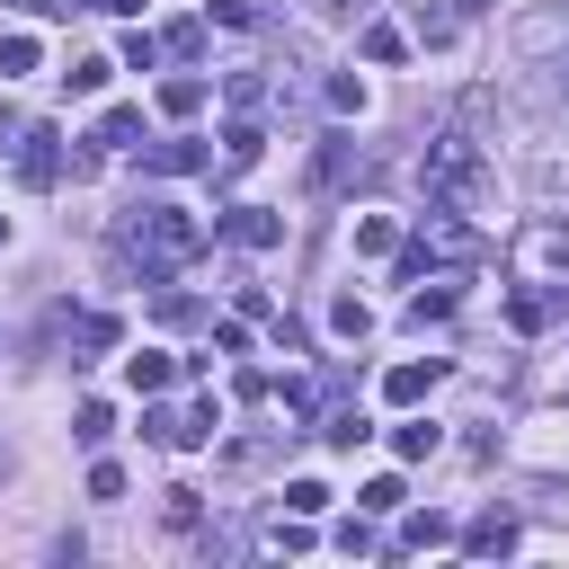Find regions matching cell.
<instances>
[{
  "label": "cell",
  "mask_w": 569,
  "mask_h": 569,
  "mask_svg": "<svg viewBox=\"0 0 569 569\" xmlns=\"http://www.w3.org/2000/svg\"><path fill=\"white\" fill-rule=\"evenodd\" d=\"M80 9H116V18H133V9H142V0H80Z\"/></svg>",
  "instance_id": "d590c367"
},
{
  "label": "cell",
  "mask_w": 569,
  "mask_h": 569,
  "mask_svg": "<svg viewBox=\"0 0 569 569\" xmlns=\"http://www.w3.org/2000/svg\"><path fill=\"white\" fill-rule=\"evenodd\" d=\"M400 498H409V489H400V480H391V471H382V480H365V498H356V507H365V516H391V507H400Z\"/></svg>",
  "instance_id": "d4e9b609"
},
{
  "label": "cell",
  "mask_w": 569,
  "mask_h": 569,
  "mask_svg": "<svg viewBox=\"0 0 569 569\" xmlns=\"http://www.w3.org/2000/svg\"><path fill=\"white\" fill-rule=\"evenodd\" d=\"M560 311H569V284H551V293H542V284H516V293H507V329H525V338L551 329Z\"/></svg>",
  "instance_id": "8992f818"
},
{
  "label": "cell",
  "mask_w": 569,
  "mask_h": 569,
  "mask_svg": "<svg viewBox=\"0 0 569 569\" xmlns=\"http://www.w3.org/2000/svg\"><path fill=\"white\" fill-rule=\"evenodd\" d=\"M107 71H116V62H98V53H89V62H71L62 80H71V98H98V89H107Z\"/></svg>",
  "instance_id": "7402d4cb"
},
{
  "label": "cell",
  "mask_w": 569,
  "mask_h": 569,
  "mask_svg": "<svg viewBox=\"0 0 569 569\" xmlns=\"http://www.w3.org/2000/svg\"><path fill=\"white\" fill-rule=\"evenodd\" d=\"M213 18H222V27H249L258 9H249V0H213Z\"/></svg>",
  "instance_id": "e575fe53"
},
{
  "label": "cell",
  "mask_w": 569,
  "mask_h": 569,
  "mask_svg": "<svg viewBox=\"0 0 569 569\" xmlns=\"http://www.w3.org/2000/svg\"><path fill=\"white\" fill-rule=\"evenodd\" d=\"M418 36H427V44H453V9H427V0H418Z\"/></svg>",
  "instance_id": "f546056e"
},
{
  "label": "cell",
  "mask_w": 569,
  "mask_h": 569,
  "mask_svg": "<svg viewBox=\"0 0 569 569\" xmlns=\"http://www.w3.org/2000/svg\"><path fill=\"white\" fill-rule=\"evenodd\" d=\"M160 44H169V53H196V44H204V18H178V27L160 36Z\"/></svg>",
  "instance_id": "1f68e13d"
},
{
  "label": "cell",
  "mask_w": 569,
  "mask_h": 569,
  "mask_svg": "<svg viewBox=\"0 0 569 569\" xmlns=\"http://www.w3.org/2000/svg\"><path fill=\"white\" fill-rule=\"evenodd\" d=\"M284 507H293V516H320V507H329V480H284Z\"/></svg>",
  "instance_id": "cb8c5ba5"
},
{
  "label": "cell",
  "mask_w": 569,
  "mask_h": 569,
  "mask_svg": "<svg viewBox=\"0 0 569 569\" xmlns=\"http://www.w3.org/2000/svg\"><path fill=\"white\" fill-rule=\"evenodd\" d=\"M329 107L338 116H365V80H329Z\"/></svg>",
  "instance_id": "d6a6232c"
},
{
  "label": "cell",
  "mask_w": 569,
  "mask_h": 569,
  "mask_svg": "<svg viewBox=\"0 0 569 569\" xmlns=\"http://www.w3.org/2000/svg\"><path fill=\"white\" fill-rule=\"evenodd\" d=\"M89 498H107V507H116V498H124V471H116V462H89Z\"/></svg>",
  "instance_id": "4dcf8cb0"
},
{
  "label": "cell",
  "mask_w": 569,
  "mask_h": 569,
  "mask_svg": "<svg viewBox=\"0 0 569 569\" xmlns=\"http://www.w3.org/2000/svg\"><path fill=\"white\" fill-rule=\"evenodd\" d=\"M462 551H471V560H507V551H516V516H507V507H489V516L462 533Z\"/></svg>",
  "instance_id": "30bf717a"
},
{
  "label": "cell",
  "mask_w": 569,
  "mask_h": 569,
  "mask_svg": "<svg viewBox=\"0 0 569 569\" xmlns=\"http://www.w3.org/2000/svg\"><path fill=\"white\" fill-rule=\"evenodd\" d=\"M480 258V231L453 213V204H436L427 222H418V240L400 249V276H427V267H471Z\"/></svg>",
  "instance_id": "3957f363"
},
{
  "label": "cell",
  "mask_w": 569,
  "mask_h": 569,
  "mask_svg": "<svg viewBox=\"0 0 569 569\" xmlns=\"http://www.w3.org/2000/svg\"><path fill=\"white\" fill-rule=\"evenodd\" d=\"M400 249V222L391 213H356V258H391Z\"/></svg>",
  "instance_id": "4fadbf2b"
},
{
  "label": "cell",
  "mask_w": 569,
  "mask_h": 569,
  "mask_svg": "<svg viewBox=\"0 0 569 569\" xmlns=\"http://www.w3.org/2000/svg\"><path fill=\"white\" fill-rule=\"evenodd\" d=\"M142 169H160V178H187V169H213V142H196V133H178V142H142Z\"/></svg>",
  "instance_id": "52a82bcc"
},
{
  "label": "cell",
  "mask_w": 569,
  "mask_h": 569,
  "mask_svg": "<svg viewBox=\"0 0 569 569\" xmlns=\"http://www.w3.org/2000/svg\"><path fill=\"white\" fill-rule=\"evenodd\" d=\"M18 178H27V187H53V178H62V133H53V124H27V133H18Z\"/></svg>",
  "instance_id": "5b68a950"
},
{
  "label": "cell",
  "mask_w": 569,
  "mask_h": 569,
  "mask_svg": "<svg viewBox=\"0 0 569 569\" xmlns=\"http://www.w3.org/2000/svg\"><path fill=\"white\" fill-rule=\"evenodd\" d=\"M320 436H329V445L347 453V445H365L373 427H365V409H329V418H320Z\"/></svg>",
  "instance_id": "ffe728a7"
},
{
  "label": "cell",
  "mask_w": 569,
  "mask_h": 569,
  "mask_svg": "<svg viewBox=\"0 0 569 569\" xmlns=\"http://www.w3.org/2000/svg\"><path fill=\"white\" fill-rule=\"evenodd\" d=\"M436 382H445V356H427V365H391V373H382V400L409 409V400H427Z\"/></svg>",
  "instance_id": "ba28073f"
},
{
  "label": "cell",
  "mask_w": 569,
  "mask_h": 569,
  "mask_svg": "<svg viewBox=\"0 0 569 569\" xmlns=\"http://www.w3.org/2000/svg\"><path fill=\"white\" fill-rule=\"evenodd\" d=\"M124 382H133V391H169V382H178V365H169L160 347H133V356H124Z\"/></svg>",
  "instance_id": "7c38bea8"
},
{
  "label": "cell",
  "mask_w": 569,
  "mask_h": 569,
  "mask_svg": "<svg viewBox=\"0 0 569 569\" xmlns=\"http://www.w3.org/2000/svg\"><path fill=\"white\" fill-rule=\"evenodd\" d=\"M231 249H249V258H267V249H284V213L276 204H231L222 222H213Z\"/></svg>",
  "instance_id": "277c9868"
},
{
  "label": "cell",
  "mask_w": 569,
  "mask_h": 569,
  "mask_svg": "<svg viewBox=\"0 0 569 569\" xmlns=\"http://www.w3.org/2000/svg\"><path fill=\"white\" fill-rule=\"evenodd\" d=\"M418 187H427V204L480 213V204H489V151H480L471 133H436V142L418 151Z\"/></svg>",
  "instance_id": "6da1fadb"
},
{
  "label": "cell",
  "mask_w": 569,
  "mask_h": 569,
  "mask_svg": "<svg viewBox=\"0 0 569 569\" xmlns=\"http://www.w3.org/2000/svg\"><path fill=\"white\" fill-rule=\"evenodd\" d=\"M560 71H569V62H560Z\"/></svg>",
  "instance_id": "8d00e7d4"
},
{
  "label": "cell",
  "mask_w": 569,
  "mask_h": 569,
  "mask_svg": "<svg viewBox=\"0 0 569 569\" xmlns=\"http://www.w3.org/2000/svg\"><path fill=\"white\" fill-rule=\"evenodd\" d=\"M436 445H445V436H436L427 418H409V427H391V453H400V462H427Z\"/></svg>",
  "instance_id": "2e32d148"
},
{
  "label": "cell",
  "mask_w": 569,
  "mask_h": 569,
  "mask_svg": "<svg viewBox=\"0 0 569 569\" xmlns=\"http://www.w3.org/2000/svg\"><path fill=\"white\" fill-rule=\"evenodd\" d=\"M400 542H409V551H436V542H453V516H436V507H427V516H409V525H400Z\"/></svg>",
  "instance_id": "ac0fdd59"
},
{
  "label": "cell",
  "mask_w": 569,
  "mask_h": 569,
  "mask_svg": "<svg viewBox=\"0 0 569 569\" xmlns=\"http://www.w3.org/2000/svg\"><path fill=\"white\" fill-rule=\"evenodd\" d=\"M409 320H418V329H427V320H453V284H436V293H418V302H409Z\"/></svg>",
  "instance_id": "4316f807"
},
{
  "label": "cell",
  "mask_w": 569,
  "mask_h": 569,
  "mask_svg": "<svg viewBox=\"0 0 569 569\" xmlns=\"http://www.w3.org/2000/svg\"><path fill=\"white\" fill-rule=\"evenodd\" d=\"M258 160H267V124L258 116H231L222 124V169H258Z\"/></svg>",
  "instance_id": "9c48e42d"
},
{
  "label": "cell",
  "mask_w": 569,
  "mask_h": 569,
  "mask_svg": "<svg viewBox=\"0 0 569 569\" xmlns=\"http://www.w3.org/2000/svg\"><path fill=\"white\" fill-rule=\"evenodd\" d=\"M36 53H44V44H36L27 27H9V36H0V80H18V71H36Z\"/></svg>",
  "instance_id": "d6986e66"
},
{
  "label": "cell",
  "mask_w": 569,
  "mask_h": 569,
  "mask_svg": "<svg viewBox=\"0 0 569 569\" xmlns=\"http://www.w3.org/2000/svg\"><path fill=\"white\" fill-rule=\"evenodd\" d=\"M89 142H98V151H142V107H107Z\"/></svg>",
  "instance_id": "8fae6325"
},
{
  "label": "cell",
  "mask_w": 569,
  "mask_h": 569,
  "mask_svg": "<svg viewBox=\"0 0 569 569\" xmlns=\"http://www.w3.org/2000/svg\"><path fill=\"white\" fill-rule=\"evenodd\" d=\"M160 516H169V533H196V516H204V498L178 480V489H160Z\"/></svg>",
  "instance_id": "e0dca14e"
},
{
  "label": "cell",
  "mask_w": 569,
  "mask_h": 569,
  "mask_svg": "<svg viewBox=\"0 0 569 569\" xmlns=\"http://www.w3.org/2000/svg\"><path fill=\"white\" fill-rule=\"evenodd\" d=\"M356 53H365V62H382V71H391V62H400V53H409V36H400V27H391V18H373V27H365V44H356Z\"/></svg>",
  "instance_id": "5bb4252c"
},
{
  "label": "cell",
  "mask_w": 569,
  "mask_h": 569,
  "mask_svg": "<svg viewBox=\"0 0 569 569\" xmlns=\"http://www.w3.org/2000/svg\"><path fill=\"white\" fill-rule=\"evenodd\" d=\"M71 436H80V445L98 453V445L116 436V409H107V400H80V409H71Z\"/></svg>",
  "instance_id": "9a60e30c"
},
{
  "label": "cell",
  "mask_w": 569,
  "mask_h": 569,
  "mask_svg": "<svg viewBox=\"0 0 569 569\" xmlns=\"http://www.w3.org/2000/svg\"><path fill=\"white\" fill-rule=\"evenodd\" d=\"M116 338H124V329H116V311H89V320H80V347H89V356H98V347H116Z\"/></svg>",
  "instance_id": "83f0119b"
},
{
  "label": "cell",
  "mask_w": 569,
  "mask_h": 569,
  "mask_svg": "<svg viewBox=\"0 0 569 569\" xmlns=\"http://www.w3.org/2000/svg\"><path fill=\"white\" fill-rule=\"evenodd\" d=\"M124 249L142 258V276H178V267L204 249V222H196L187 204H133V222H124Z\"/></svg>",
  "instance_id": "7a4b0ae2"
},
{
  "label": "cell",
  "mask_w": 569,
  "mask_h": 569,
  "mask_svg": "<svg viewBox=\"0 0 569 569\" xmlns=\"http://www.w3.org/2000/svg\"><path fill=\"white\" fill-rule=\"evenodd\" d=\"M160 107H169V116H196V107H204V80H160Z\"/></svg>",
  "instance_id": "603a6c76"
},
{
  "label": "cell",
  "mask_w": 569,
  "mask_h": 569,
  "mask_svg": "<svg viewBox=\"0 0 569 569\" xmlns=\"http://www.w3.org/2000/svg\"><path fill=\"white\" fill-rule=\"evenodd\" d=\"M542 258H551V267H569V222H551V231H542Z\"/></svg>",
  "instance_id": "836d02e7"
},
{
  "label": "cell",
  "mask_w": 569,
  "mask_h": 569,
  "mask_svg": "<svg viewBox=\"0 0 569 569\" xmlns=\"http://www.w3.org/2000/svg\"><path fill=\"white\" fill-rule=\"evenodd\" d=\"M329 329H338V338H365V329H373V311H365L356 293H338V302H329Z\"/></svg>",
  "instance_id": "44dd1931"
},
{
  "label": "cell",
  "mask_w": 569,
  "mask_h": 569,
  "mask_svg": "<svg viewBox=\"0 0 569 569\" xmlns=\"http://www.w3.org/2000/svg\"><path fill=\"white\" fill-rule=\"evenodd\" d=\"M258 542H267V551H311V525H284V516H276Z\"/></svg>",
  "instance_id": "f1b7e54d"
},
{
  "label": "cell",
  "mask_w": 569,
  "mask_h": 569,
  "mask_svg": "<svg viewBox=\"0 0 569 569\" xmlns=\"http://www.w3.org/2000/svg\"><path fill=\"white\" fill-rule=\"evenodd\" d=\"M160 53H169V44H160V36H142V27H133V36H124V71H151V62H160Z\"/></svg>",
  "instance_id": "484cf974"
}]
</instances>
